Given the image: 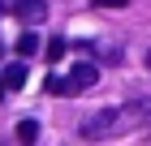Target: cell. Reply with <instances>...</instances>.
<instances>
[{
	"mask_svg": "<svg viewBox=\"0 0 151 146\" xmlns=\"http://www.w3.org/2000/svg\"><path fill=\"white\" fill-rule=\"evenodd\" d=\"M17 56H22V60H30V56H39V39H35V34H30V30H26L22 39H17Z\"/></svg>",
	"mask_w": 151,
	"mask_h": 146,
	"instance_id": "obj_6",
	"label": "cell"
},
{
	"mask_svg": "<svg viewBox=\"0 0 151 146\" xmlns=\"http://www.w3.org/2000/svg\"><path fill=\"white\" fill-rule=\"evenodd\" d=\"M142 129H151V103L104 108V112H91L86 120H82V137H91V142H108V137L142 133Z\"/></svg>",
	"mask_w": 151,
	"mask_h": 146,
	"instance_id": "obj_1",
	"label": "cell"
},
{
	"mask_svg": "<svg viewBox=\"0 0 151 146\" xmlns=\"http://www.w3.org/2000/svg\"><path fill=\"white\" fill-rule=\"evenodd\" d=\"M65 52H69V39H52L47 43V60H60Z\"/></svg>",
	"mask_w": 151,
	"mask_h": 146,
	"instance_id": "obj_7",
	"label": "cell"
},
{
	"mask_svg": "<svg viewBox=\"0 0 151 146\" xmlns=\"http://www.w3.org/2000/svg\"><path fill=\"white\" fill-rule=\"evenodd\" d=\"M147 65H151V52H147Z\"/></svg>",
	"mask_w": 151,
	"mask_h": 146,
	"instance_id": "obj_10",
	"label": "cell"
},
{
	"mask_svg": "<svg viewBox=\"0 0 151 146\" xmlns=\"http://www.w3.org/2000/svg\"><path fill=\"white\" fill-rule=\"evenodd\" d=\"M91 9H129V0H91Z\"/></svg>",
	"mask_w": 151,
	"mask_h": 146,
	"instance_id": "obj_8",
	"label": "cell"
},
{
	"mask_svg": "<svg viewBox=\"0 0 151 146\" xmlns=\"http://www.w3.org/2000/svg\"><path fill=\"white\" fill-rule=\"evenodd\" d=\"M95 82H99V65L82 60V65H73L69 78H52L47 82V95H82V90H91Z\"/></svg>",
	"mask_w": 151,
	"mask_h": 146,
	"instance_id": "obj_2",
	"label": "cell"
},
{
	"mask_svg": "<svg viewBox=\"0 0 151 146\" xmlns=\"http://www.w3.org/2000/svg\"><path fill=\"white\" fill-rule=\"evenodd\" d=\"M13 133H17V142H22V146H35V142H39V125H35V120H17Z\"/></svg>",
	"mask_w": 151,
	"mask_h": 146,
	"instance_id": "obj_5",
	"label": "cell"
},
{
	"mask_svg": "<svg viewBox=\"0 0 151 146\" xmlns=\"http://www.w3.org/2000/svg\"><path fill=\"white\" fill-rule=\"evenodd\" d=\"M9 9L17 13V17H22L26 26H39V22L47 17V4H43V0H13Z\"/></svg>",
	"mask_w": 151,
	"mask_h": 146,
	"instance_id": "obj_3",
	"label": "cell"
},
{
	"mask_svg": "<svg viewBox=\"0 0 151 146\" xmlns=\"http://www.w3.org/2000/svg\"><path fill=\"white\" fill-rule=\"evenodd\" d=\"M0 82H4V90H17V86H26V65L17 60V65H9L4 73H0Z\"/></svg>",
	"mask_w": 151,
	"mask_h": 146,
	"instance_id": "obj_4",
	"label": "cell"
},
{
	"mask_svg": "<svg viewBox=\"0 0 151 146\" xmlns=\"http://www.w3.org/2000/svg\"><path fill=\"white\" fill-rule=\"evenodd\" d=\"M0 52H4V47H0Z\"/></svg>",
	"mask_w": 151,
	"mask_h": 146,
	"instance_id": "obj_11",
	"label": "cell"
},
{
	"mask_svg": "<svg viewBox=\"0 0 151 146\" xmlns=\"http://www.w3.org/2000/svg\"><path fill=\"white\" fill-rule=\"evenodd\" d=\"M0 95H4V82H0Z\"/></svg>",
	"mask_w": 151,
	"mask_h": 146,
	"instance_id": "obj_9",
	"label": "cell"
}]
</instances>
